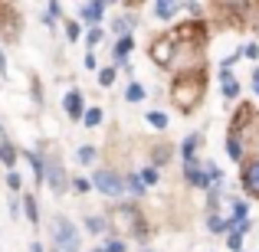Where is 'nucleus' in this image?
<instances>
[{"label":"nucleus","instance_id":"nucleus-1","mask_svg":"<svg viewBox=\"0 0 259 252\" xmlns=\"http://www.w3.org/2000/svg\"><path fill=\"white\" fill-rule=\"evenodd\" d=\"M203 88H207V85H203V72H181L177 82L171 85V102L181 108L184 115H190L197 105H200Z\"/></svg>","mask_w":259,"mask_h":252},{"label":"nucleus","instance_id":"nucleus-19","mask_svg":"<svg viewBox=\"0 0 259 252\" xmlns=\"http://www.w3.org/2000/svg\"><path fill=\"white\" fill-rule=\"evenodd\" d=\"M230 210H233V216H230V223H243V220H249V203L246 200H233L230 203Z\"/></svg>","mask_w":259,"mask_h":252},{"label":"nucleus","instance_id":"nucleus-9","mask_svg":"<svg viewBox=\"0 0 259 252\" xmlns=\"http://www.w3.org/2000/svg\"><path fill=\"white\" fill-rule=\"evenodd\" d=\"M108 10V0H89V4H82L79 7V20H82V23H99L102 20V13Z\"/></svg>","mask_w":259,"mask_h":252},{"label":"nucleus","instance_id":"nucleus-25","mask_svg":"<svg viewBox=\"0 0 259 252\" xmlns=\"http://www.w3.org/2000/svg\"><path fill=\"white\" fill-rule=\"evenodd\" d=\"M102 39H105V30H102L99 23H92V26L85 30V43H89V49H95V46H99Z\"/></svg>","mask_w":259,"mask_h":252},{"label":"nucleus","instance_id":"nucleus-42","mask_svg":"<svg viewBox=\"0 0 259 252\" xmlns=\"http://www.w3.org/2000/svg\"><path fill=\"white\" fill-rule=\"evenodd\" d=\"M92 252H105V249H92Z\"/></svg>","mask_w":259,"mask_h":252},{"label":"nucleus","instance_id":"nucleus-20","mask_svg":"<svg viewBox=\"0 0 259 252\" xmlns=\"http://www.w3.org/2000/svg\"><path fill=\"white\" fill-rule=\"evenodd\" d=\"M23 216L30 223H39V203H36V196H33V193L23 196Z\"/></svg>","mask_w":259,"mask_h":252},{"label":"nucleus","instance_id":"nucleus-33","mask_svg":"<svg viewBox=\"0 0 259 252\" xmlns=\"http://www.w3.org/2000/svg\"><path fill=\"white\" fill-rule=\"evenodd\" d=\"M20 183H23V180H20V174H17V170H10V174H7V187H10L13 193H20Z\"/></svg>","mask_w":259,"mask_h":252},{"label":"nucleus","instance_id":"nucleus-40","mask_svg":"<svg viewBox=\"0 0 259 252\" xmlns=\"http://www.w3.org/2000/svg\"><path fill=\"white\" fill-rule=\"evenodd\" d=\"M0 72L7 76V56H4V49H0Z\"/></svg>","mask_w":259,"mask_h":252},{"label":"nucleus","instance_id":"nucleus-16","mask_svg":"<svg viewBox=\"0 0 259 252\" xmlns=\"http://www.w3.org/2000/svg\"><path fill=\"white\" fill-rule=\"evenodd\" d=\"M227 154H230V161H236V164H240V161L246 158V144H243L236 134H227Z\"/></svg>","mask_w":259,"mask_h":252},{"label":"nucleus","instance_id":"nucleus-44","mask_svg":"<svg viewBox=\"0 0 259 252\" xmlns=\"http://www.w3.org/2000/svg\"><path fill=\"white\" fill-rule=\"evenodd\" d=\"M53 252H59V249H53Z\"/></svg>","mask_w":259,"mask_h":252},{"label":"nucleus","instance_id":"nucleus-23","mask_svg":"<svg viewBox=\"0 0 259 252\" xmlns=\"http://www.w3.org/2000/svg\"><path fill=\"white\" fill-rule=\"evenodd\" d=\"M102 118H105V115H102V108H99V105H92V108H85L82 125H85V128H99V125H102Z\"/></svg>","mask_w":259,"mask_h":252},{"label":"nucleus","instance_id":"nucleus-15","mask_svg":"<svg viewBox=\"0 0 259 252\" xmlns=\"http://www.w3.org/2000/svg\"><path fill=\"white\" fill-rule=\"evenodd\" d=\"M135 23H138V17H132V13H125V17L112 20V33H115V36H128V33L135 30Z\"/></svg>","mask_w":259,"mask_h":252},{"label":"nucleus","instance_id":"nucleus-18","mask_svg":"<svg viewBox=\"0 0 259 252\" xmlns=\"http://www.w3.org/2000/svg\"><path fill=\"white\" fill-rule=\"evenodd\" d=\"M220 7L227 13H233V17H246V10H249V0H220Z\"/></svg>","mask_w":259,"mask_h":252},{"label":"nucleus","instance_id":"nucleus-12","mask_svg":"<svg viewBox=\"0 0 259 252\" xmlns=\"http://www.w3.org/2000/svg\"><path fill=\"white\" fill-rule=\"evenodd\" d=\"M184 4H187V0H154V17L158 20H171Z\"/></svg>","mask_w":259,"mask_h":252},{"label":"nucleus","instance_id":"nucleus-3","mask_svg":"<svg viewBox=\"0 0 259 252\" xmlns=\"http://www.w3.org/2000/svg\"><path fill=\"white\" fill-rule=\"evenodd\" d=\"M92 187L102 196H121L125 193V177L115 174V170H95L92 174Z\"/></svg>","mask_w":259,"mask_h":252},{"label":"nucleus","instance_id":"nucleus-36","mask_svg":"<svg viewBox=\"0 0 259 252\" xmlns=\"http://www.w3.org/2000/svg\"><path fill=\"white\" fill-rule=\"evenodd\" d=\"M243 59H259V46L246 43V46H243Z\"/></svg>","mask_w":259,"mask_h":252},{"label":"nucleus","instance_id":"nucleus-7","mask_svg":"<svg viewBox=\"0 0 259 252\" xmlns=\"http://www.w3.org/2000/svg\"><path fill=\"white\" fill-rule=\"evenodd\" d=\"M240 180H243V187H246V193H249V196H259V158H256V161H249V164H243Z\"/></svg>","mask_w":259,"mask_h":252},{"label":"nucleus","instance_id":"nucleus-17","mask_svg":"<svg viewBox=\"0 0 259 252\" xmlns=\"http://www.w3.org/2000/svg\"><path fill=\"white\" fill-rule=\"evenodd\" d=\"M125 190H128V193H135V196H145L148 193V183L141 180V174H128L125 177Z\"/></svg>","mask_w":259,"mask_h":252},{"label":"nucleus","instance_id":"nucleus-5","mask_svg":"<svg viewBox=\"0 0 259 252\" xmlns=\"http://www.w3.org/2000/svg\"><path fill=\"white\" fill-rule=\"evenodd\" d=\"M177 39H181L177 33H167L164 39H154V43H151V59L158 66H171L174 63V46H177Z\"/></svg>","mask_w":259,"mask_h":252},{"label":"nucleus","instance_id":"nucleus-27","mask_svg":"<svg viewBox=\"0 0 259 252\" xmlns=\"http://www.w3.org/2000/svg\"><path fill=\"white\" fill-rule=\"evenodd\" d=\"M95 158H99V151H95L92 144H82V147L76 151V161H79V164H92Z\"/></svg>","mask_w":259,"mask_h":252},{"label":"nucleus","instance_id":"nucleus-41","mask_svg":"<svg viewBox=\"0 0 259 252\" xmlns=\"http://www.w3.org/2000/svg\"><path fill=\"white\" fill-rule=\"evenodd\" d=\"M30 252H46V249L39 246V242H33V246H30Z\"/></svg>","mask_w":259,"mask_h":252},{"label":"nucleus","instance_id":"nucleus-39","mask_svg":"<svg viewBox=\"0 0 259 252\" xmlns=\"http://www.w3.org/2000/svg\"><path fill=\"white\" fill-rule=\"evenodd\" d=\"M253 92L259 95V66H256V72H253Z\"/></svg>","mask_w":259,"mask_h":252},{"label":"nucleus","instance_id":"nucleus-26","mask_svg":"<svg viewBox=\"0 0 259 252\" xmlns=\"http://www.w3.org/2000/svg\"><path fill=\"white\" fill-rule=\"evenodd\" d=\"M141 98H145V85H141V82H128L125 102H132V105H135V102H141Z\"/></svg>","mask_w":259,"mask_h":252},{"label":"nucleus","instance_id":"nucleus-24","mask_svg":"<svg viewBox=\"0 0 259 252\" xmlns=\"http://www.w3.org/2000/svg\"><path fill=\"white\" fill-rule=\"evenodd\" d=\"M207 229H210V233H230L233 223L223 220V216H207Z\"/></svg>","mask_w":259,"mask_h":252},{"label":"nucleus","instance_id":"nucleus-21","mask_svg":"<svg viewBox=\"0 0 259 252\" xmlns=\"http://www.w3.org/2000/svg\"><path fill=\"white\" fill-rule=\"evenodd\" d=\"M200 134H190V138L187 141H184V144H181V158L184 161H190V158H197V147H200Z\"/></svg>","mask_w":259,"mask_h":252},{"label":"nucleus","instance_id":"nucleus-8","mask_svg":"<svg viewBox=\"0 0 259 252\" xmlns=\"http://www.w3.org/2000/svg\"><path fill=\"white\" fill-rule=\"evenodd\" d=\"M184 177H187V183H190V187H197V190H210V187H213V177H210V170H207V167L200 170V164L184 167Z\"/></svg>","mask_w":259,"mask_h":252},{"label":"nucleus","instance_id":"nucleus-37","mask_svg":"<svg viewBox=\"0 0 259 252\" xmlns=\"http://www.w3.org/2000/svg\"><path fill=\"white\" fill-rule=\"evenodd\" d=\"M85 69H99V59H95V53H92V49L85 53Z\"/></svg>","mask_w":259,"mask_h":252},{"label":"nucleus","instance_id":"nucleus-13","mask_svg":"<svg viewBox=\"0 0 259 252\" xmlns=\"http://www.w3.org/2000/svg\"><path fill=\"white\" fill-rule=\"evenodd\" d=\"M135 49V36L128 33V36H118V43L112 46V59L115 63H128V53Z\"/></svg>","mask_w":259,"mask_h":252},{"label":"nucleus","instance_id":"nucleus-10","mask_svg":"<svg viewBox=\"0 0 259 252\" xmlns=\"http://www.w3.org/2000/svg\"><path fill=\"white\" fill-rule=\"evenodd\" d=\"M220 92H223V98H227V102L240 98V79H236L227 66H220Z\"/></svg>","mask_w":259,"mask_h":252},{"label":"nucleus","instance_id":"nucleus-34","mask_svg":"<svg viewBox=\"0 0 259 252\" xmlns=\"http://www.w3.org/2000/svg\"><path fill=\"white\" fill-rule=\"evenodd\" d=\"M102 249H105V252H128V246H125L121 239H108V242H105Z\"/></svg>","mask_w":259,"mask_h":252},{"label":"nucleus","instance_id":"nucleus-28","mask_svg":"<svg viewBox=\"0 0 259 252\" xmlns=\"http://www.w3.org/2000/svg\"><path fill=\"white\" fill-rule=\"evenodd\" d=\"M145 118H148V125L158 128V131H164V128H167V115H164V112H148Z\"/></svg>","mask_w":259,"mask_h":252},{"label":"nucleus","instance_id":"nucleus-38","mask_svg":"<svg viewBox=\"0 0 259 252\" xmlns=\"http://www.w3.org/2000/svg\"><path fill=\"white\" fill-rule=\"evenodd\" d=\"M50 13H53V17H63V7H59V0H50Z\"/></svg>","mask_w":259,"mask_h":252},{"label":"nucleus","instance_id":"nucleus-29","mask_svg":"<svg viewBox=\"0 0 259 252\" xmlns=\"http://www.w3.org/2000/svg\"><path fill=\"white\" fill-rule=\"evenodd\" d=\"M69 190H76V193H89V190H95V187H92V180H85V177H72Z\"/></svg>","mask_w":259,"mask_h":252},{"label":"nucleus","instance_id":"nucleus-11","mask_svg":"<svg viewBox=\"0 0 259 252\" xmlns=\"http://www.w3.org/2000/svg\"><path fill=\"white\" fill-rule=\"evenodd\" d=\"M17 158H20V151L13 147V141L4 134V138H0V164H4L7 170H13V167H17Z\"/></svg>","mask_w":259,"mask_h":252},{"label":"nucleus","instance_id":"nucleus-22","mask_svg":"<svg viewBox=\"0 0 259 252\" xmlns=\"http://www.w3.org/2000/svg\"><path fill=\"white\" fill-rule=\"evenodd\" d=\"M85 229H89V233H95V236H102L108 229V220H105V216H99V213H92V216H85Z\"/></svg>","mask_w":259,"mask_h":252},{"label":"nucleus","instance_id":"nucleus-31","mask_svg":"<svg viewBox=\"0 0 259 252\" xmlns=\"http://www.w3.org/2000/svg\"><path fill=\"white\" fill-rule=\"evenodd\" d=\"M66 36L76 43V39L82 36V20H69V23H66Z\"/></svg>","mask_w":259,"mask_h":252},{"label":"nucleus","instance_id":"nucleus-43","mask_svg":"<svg viewBox=\"0 0 259 252\" xmlns=\"http://www.w3.org/2000/svg\"><path fill=\"white\" fill-rule=\"evenodd\" d=\"M145 252H151V249H145Z\"/></svg>","mask_w":259,"mask_h":252},{"label":"nucleus","instance_id":"nucleus-32","mask_svg":"<svg viewBox=\"0 0 259 252\" xmlns=\"http://www.w3.org/2000/svg\"><path fill=\"white\" fill-rule=\"evenodd\" d=\"M138 174H141V180H145L148 183V187H154V183H158V167H145V170H138Z\"/></svg>","mask_w":259,"mask_h":252},{"label":"nucleus","instance_id":"nucleus-30","mask_svg":"<svg viewBox=\"0 0 259 252\" xmlns=\"http://www.w3.org/2000/svg\"><path fill=\"white\" fill-rule=\"evenodd\" d=\"M99 85H102V88H112V85H115V69H112V66L99 69Z\"/></svg>","mask_w":259,"mask_h":252},{"label":"nucleus","instance_id":"nucleus-6","mask_svg":"<svg viewBox=\"0 0 259 252\" xmlns=\"http://www.w3.org/2000/svg\"><path fill=\"white\" fill-rule=\"evenodd\" d=\"M63 108H66V115H69L72 121H82V115H85L82 92H79V88H69V92H66V98H63Z\"/></svg>","mask_w":259,"mask_h":252},{"label":"nucleus","instance_id":"nucleus-2","mask_svg":"<svg viewBox=\"0 0 259 252\" xmlns=\"http://www.w3.org/2000/svg\"><path fill=\"white\" fill-rule=\"evenodd\" d=\"M53 239L59 252H79V229L69 216H56L53 220Z\"/></svg>","mask_w":259,"mask_h":252},{"label":"nucleus","instance_id":"nucleus-35","mask_svg":"<svg viewBox=\"0 0 259 252\" xmlns=\"http://www.w3.org/2000/svg\"><path fill=\"white\" fill-rule=\"evenodd\" d=\"M167 158H171V147H161V151H154V161L151 164L158 167V164H167Z\"/></svg>","mask_w":259,"mask_h":252},{"label":"nucleus","instance_id":"nucleus-4","mask_svg":"<svg viewBox=\"0 0 259 252\" xmlns=\"http://www.w3.org/2000/svg\"><path fill=\"white\" fill-rule=\"evenodd\" d=\"M69 180H72V177H69V174L63 170V164H59V161H46V174H43V183H46V187H50V190H53L56 196H63L66 190H69Z\"/></svg>","mask_w":259,"mask_h":252},{"label":"nucleus","instance_id":"nucleus-14","mask_svg":"<svg viewBox=\"0 0 259 252\" xmlns=\"http://www.w3.org/2000/svg\"><path fill=\"white\" fill-rule=\"evenodd\" d=\"M249 233V220H243V223H236L233 229H230V236H227V246L233 249V252H243V236Z\"/></svg>","mask_w":259,"mask_h":252}]
</instances>
